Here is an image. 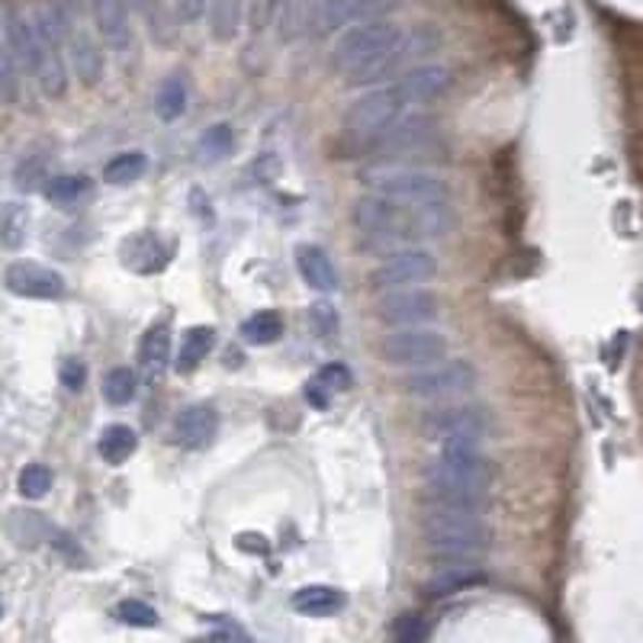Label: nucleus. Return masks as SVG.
<instances>
[{"label": "nucleus", "mask_w": 643, "mask_h": 643, "mask_svg": "<svg viewBox=\"0 0 643 643\" xmlns=\"http://www.w3.org/2000/svg\"><path fill=\"white\" fill-rule=\"evenodd\" d=\"M239 335H242L245 345L268 348V345L280 342V335H283V316L277 309H261V312H255L242 322Z\"/></svg>", "instance_id": "24"}, {"label": "nucleus", "mask_w": 643, "mask_h": 643, "mask_svg": "<svg viewBox=\"0 0 643 643\" xmlns=\"http://www.w3.org/2000/svg\"><path fill=\"white\" fill-rule=\"evenodd\" d=\"M235 548L245 553H258V556H265L268 548H271V541H268L265 535H255V531H252V535H239V538H235Z\"/></svg>", "instance_id": "43"}, {"label": "nucleus", "mask_w": 643, "mask_h": 643, "mask_svg": "<svg viewBox=\"0 0 643 643\" xmlns=\"http://www.w3.org/2000/svg\"><path fill=\"white\" fill-rule=\"evenodd\" d=\"M209 643H252L248 634H242L239 628H232V625H226L222 631H216V634H209Z\"/></svg>", "instance_id": "45"}, {"label": "nucleus", "mask_w": 643, "mask_h": 643, "mask_svg": "<svg viewBox=\"0 0 643 643\" xmlns=\"http://www.w3.org/2000/svg\"><path fill=\"white\" fill-rule=\"evenodd\" d=\"M0 615H3V605H0Z\"/></svg>", "instance_id": "47"}, {"label": "nucleus", "mask_w": 643, "mask_h": 643, "mask_svg": "<svg viewBox=\"0 0 643 643\" xmlns=\"http://www.w3.org/2000/svg\"><path fill=\"white\" fill-rule=\"evenodd\" d=\"M139 370L149 383L162 380L165 370L171 364V322L158 319L145 329V335L139 338Z\"/></svg>", "instance_id": "17"}, {"label": "nucleus", "mask_w": 643, "mask_h": 643, "mask_svg": "<svg viewBox=\"0 0 643 643\" xmlns=\"http://www.w3.org/2000/svg\"><path fill=\"white\" fill-rule=\"evenodd\" d=\"M399 7V0H355L351 7V23H376L389 20V13Z\"/></svg>", "instance_id": "37"}, {"label": "nucleus", "mask_w": 643, "mask_h": 643, "mask_svg": "<svg viewBox=\"0 0 643 643\" xmlns=\"http://www.w3.org/2000/svg\"><path fill=\"white\" fill-rule=\"evenodd\" d=\"M303 396H306V402H309L312 409H319V412L332 406V393H329V389H325V386H322V383H319L316 376H312V380L306 383Z\"/></svg>", "instance_id": "42"}, {"label": "nucleus", "mask_w": 643, "mask_h": 643, "mask_svg": "<svg viewBox=\"0 0 643 643\" xmlns=\"http://www.w3.org/2000/svg\"><path fill=\"white\" fill-rule=\"evenodd\" d=\"M52 483H55V476H52V470H49L46 463H26V466L20 470V476H16V489H20V496L29 499V502L46 499V496L52 492Z\"/></svg>", "instance_id": "32"}, {"label": "nucleus", "mask_w": 643, "mask_h": 643, "mask_svg": "<svg viewBox=\"0 0 643 643\" xmlns=\"http://www.w3.org/2000/svg\"><path fill=\"white\" fill-rule=\"evenodd\" d=\"M476 380L470 361H441L402 376V393L415 399H458L476 386Z\"/></svg>", "instance_id": "8"}, {"label": "nucleus", "mask_w": 643, "mask_h": 643, "mask_svg": "<svg viewBox=\"0 0 643 643\" xmlns=\"http://www.w3.org/2000/svg\"><path fill=\"white\" fill-rule=\"evenodd\" d=\"M293 258H296V271L306 280L309 290H316L319 296H329L338 290V271H335L332 258L325 255V248L303 242V245H296Z\"/></svg>", "instance_id": "18"}, {"label": "nucleus", "mask_w": 643, "mask_h": 643, "mask_svg": "<svg viewBox=\"0 0 643 643\" xmlns=\"http://www.w3.org/2000/svg\"><path fill=\"white\" fill-rule=\"evenodd\" d=\"M216 432H219V412L206 402L184 406L175 415V428H171L175 445L184 451H206L216 441Z\"/></svg>", "instance_id": "13"}, {"label": "nucleus", "mask_w": 643, "mask_h": 643, "mask_svg": "<svg viewBox=\"0 0 643 643\" xmlns=\"http://www.w3.org/2000/svg\"><path fill=\"white\" fill-rule=\"evenodd\" d=\"M316 380H319L329 393H345V389H351V383H355L351 370H348V364H342V361L325 364V368L316 373Z\"/></svg>", "instance_id": "38"}, {"label": "nucleus", "mask_w": 643, "mask_h": 643, "mask_svg": "<svg viewBox=\"0 0 643 643\" xmlns=\"http://www.w3.org/2000/svg\"><path fill=\"white\" fill-rule=\"evenodd\" d=\"M409 110L406 97L399 93L396 85H383V88H370L361 100L351 103V110L345 113V132L351 139L361 142H376L402 113Z\"/></svg>", "instance_id": "5"}, {"label": "nucleus", "mask_w": 643, "mask_h": 643, "mask_svg": "<svg viewBox=\"0 0 643 643\" xmlns=\"http://www.w3.org/2000/svg\"><path fill=\"white\" fill-rule=\"evenodd\" d=\"M351 7H355V0H316V36L348 29Z\"/></svg>", "instance_id": "30"}, {"label": "nucleus", "mask_w": 643, "mask_h": 643, "mask_svg": "<svg viewBox=\"0 0 643 643\" xmlns=\"http://www.w3.org/2000/svg\"><path fill=\"white\" fill-rule=\"evenodd\" d=\"M175 10H178V16H181V20L193 23V20L206 16V10H209V0H178V3H175Z\"/></svg>", "instance_id": "44"}, {"label": "nucleus", "mask_w": 643, "mask_h": 643, "mask_svg": "<svg viewBox=\"0 0 643 643\" xmlns=\"http://www.w3.org/2000/svg\"><path fill=\"white\" fill-rule=\"evenodd\" d=\"M97 39L110 52H126L132 46V10L126 0H91Z\"/></svg>", "instance_id": "14"}, {"label": "nucleus", "mask_w": 643, "mask_h": 643, "mask_svg": "<svg viewBox=\"0 0 643 643\" xmlns=\"http://www.w3.org/2000/svg\"><path fill=\"white\" fill-rule=\"evenodd\" d=\"M213 345H216V332L209 325H190L178 348V373H193L206 361Z\"/></svg>", "instance_id": "23"}, {"label": "nucleus", "mask_w": 643, "mask_h": 643, "mask_svg": "<svg viewBox=\"0 0 643 643\" xmlns=\"http://www.w3.org/2000/svg\"><path fill=\"white\" fill-rule=\"evenodd\" d=\"M402 26L393 20H376V23H351L348 29H342V36L332 46V68L348 78L361 68H368L370 62L383 59L386 52L396 49V42L402 39Z\"/></svg>", "instance_id": "3"}, {"label": "nucleus", "mask_w": 643, "mask_h": 643, "mask_svg": "<svg viewBox=\"0 0 643 643\" xmlns=\"http://www.w3.org/2000/svg\"><path fill=\"white\" fill-rule=\"evenodd\" d=\"M425 641V625L415 615H402L396 621V643H422Z\"/></svg>", "instance_id": "40"}, {"label": "nucleus", "mask_w": 643, "mask_h": 643, "mask_svg": "<svg viewBox=\"0 0 643 643\" xmlns=\"http://www.w3.org/2000/svg\"><path fill=\"white\" fill-rule=\"evenodd\" d=\"M145 171H149V158L142 152H123L103 165V181L110 187L136 184Z\"/></svg>", "instance_id": "26"}, {"label": "nucleus", "mask_w": 643, "mask_h": 643, "mask_svg": "<svg viewBox=\"0 0 643 643\" xmlns=\"http://www.w3.org/2000/svg\"><path fill=\"white\" fill-rule=\"evenodd\" d=\"M380 358L389 368H432L448 358V338L432 329H399L380 338Z\"/></svg>", "instance_id": "6"}, {"label": "nucleus", "mask_w": 643, "mask_h": 643, "mask_svg": "<svg viewBox=\"0 0 643 643\" xmlns=\"http://www.w3.org/2000/svg\"><path fill=\"white\" fill-rule=\"evenodd\" d=\"M376 322L389 325L393 332L399 329H422L428 322L441 319V299L435 290H386L376 299Z\"/></svg>", "instance_id": "7"}, {"label": "nucleus", "mask_w": 643, "mask_h": 643, "mask_svg": "<svg viewBox=\"0 0 643 643\" xmlns=\"http://www.w3.org/2000/svg\"><path fill=\"white\" fill-rule=\"evenodd\" d=\"M432 132H435V119L432 116H425V113H402L370 149L376 152V155H409V152H415V149H422L428 139H432Z\"/></svg>", "instance_id": "12"}, {"label": "nucleus", "mask_w": 643, "mask_h": 643, "mask_svg": "<svg viewBox=\"0 0 643 643\" xmlns=\"http://www.w3.org/2000/svg\"><path fill=\"white\" fill-rule=\"evenodd\" d=\"M129 3V10H136V13H142V16H149L162 0H126Z\"/></svg>", "instance_id": "46"}, {"label": "nucleus", "mask_w": 643, "mask_h": 643, "mask_svg": "<svg viewBox=\"0 0 643 643\" xmlns=\"http://www.w3.org/2000/svg\"><path fill=\"white\" fill-rule=\"evenodd\" d=\"M438 277V261L432 252L422 248H402L386 255L373 271H370V283L376 290H409V286H422L428 280Z\"/></svg>", "instance_id": "9"}, {"label": "nucleus", "mask_w": 643, "mask_h": 643, "mask_svg": "<svg viewBox=\"0 0 643 643\" xmlns=\"http://www.w3.org/2000/svg\"><path fill=\"white\" fill-rule=\"evenodd\" d=\"M187 110V85L181 78H168L155 93V116L162 123H178Z\"/></svg>", "instance_id": "28"}, {"label": "nucleus", "mask_w": 643, "mask_h": 643, "mask_svg": "<svg viewBox=\"0 0 643 643\" xmlns=\"http://www.w3.org/2000/svg\"><path fill=\"white\" fill-rule=\"evenodd\" d=\"M368 184L376 196L402 206H441L451 200V184L428 171H406V168L373 171L368 175Z\"/></svg>", "instance_id": "4"}, {"label": "nucleus", "mask_w": 643, "mask_h": 643, "mask_svg": "<svg viewBox=\"0 0 643 643\" xmlns=\"http://www.w3.org/2000/svg\"><path fill=\"white\" fill-rule=\"evenodd\" d=\"M126 245L139 248V255H123L126 268H132V271H139V274H145V271H162V268H165V261H168V252L158 245V239H155L152 232L129 235V239H126Z\"/></svg>", "instance_id": "25"}, {"label": "nucleus", "mask_w": 643, "mask_h": 643, "mask_svg": "<svg viewBox=\"0 0 643 643\" xmlns=\"http://www.w3.org/2000/svg\"><path fill=\"white\" fill-rule=\"evenodd\" d=\"M59 380H62V386H68V389H81L85 386V380H88V368H85V361H78V358H68L62 370H59Z\"/></svg>", "instance_id": "41"}, {"label": "nucleus", "mask_w": 643, "mask_h": 643, "mask_svg": "<svg viewBox=\"0 0 643 643\" xmlns=\"http://www.w3.org/2000/svg\"><path fill=\"white\" fill-rule=\"evenodd\" d=\"M345 592L342 589H332V586H306V589H296L290 605L296 615H306V618H332L345 608Z\"/></svg>", "instance_id": "19"}, {"label": "nucleus", "mask_w": 643, "mask_h": 643, "mask_svg": "<svg viewBox=\"0 0 643 643\" xmlns=\"http://www.w3.org/2000/svg\"><path fill=\"white\" fill-rule=\"evenodd\" d=\"M486 582V573L476 569V566H463V563H454L441 573H435L428 582H425V595L432 599H448L454 592H463V589H473V586H483Z\"/></svg>", "instance_id": "20"}, {"label": "nucleus", "mask_w": 643, "mask_h": 643, "mask_svg": "<svg viewBox=\"0 0 643 643\" xmlns=\"http://www.w3.org/2000/svg\"><path fill=\"white\" fill-rule=\"evenodd\" d=\"M116 618H119L123 625H129V628H155V625H158V612H155L149 602H142V599H126V602H119V605H116Z\"/></svg>", "instance_id": "34"}, {"label": "nucleus", "mask_w": 643, "mask_h": 643, "mask_svg": "<svg viewBox=\"0 0 643 643\" xmlns=\"http://www.w3.org/2000/svg\"><path fill=\"white\" fill-rule=\"evenodd\" d=\"M309 325H312V335H316V338H332V335H338V309H335L325 296L316 299L312 309H309Z\"/></svg>", "instance_id": "35"}, {"label": "nucleus", "mask_w": 643, "mask_h": 643, "mask_svg": "<svg viewBox=\"0 0 643 643\" xmlns=\"http://www.w3.org/2000/svg\"><path fill=\"white\" fill-rule=\"evenodd\" d=\"M65 49H68V65H72V72H75V78H78L85 88H97V85L103 81V72H106L103 42L93 39V33L78 26V29L65 39Z\"/></svg>", "instance_id": "15"}, {"label": "nucleus", "mask_w": 643, "mask_h": 643, "mask_svg": "<svg viewBox=\"0 0 643 643\" xmlns=\"http://www.w3.org/2000/svg\"><path fill=\"white\" fill-rule=\"evenodd\" d=\"M242 20H245L242 0H209L206 23H209V36L216 42H232L242 33Z\"/></svg>", "instance_id": "21"}, {"label": "nucleus", "mask_w": 643, "mask_h": 643, "mask_svg": "<svg viewBox=\"0 0 643 643\" xmlns=\"http://www.w3.org/2000/svg\"><path fill=\"white\" fill-rule=\"evenodd\" d=\"M422 538L425 548L438 560H454V563H466L492 548L489 525L479 515H466V512L435 509L422 525Z\"/></svg>", "instance_id": "2"}, {"label": "nucleus", "mask_w": 643, "mask_h": 643, "mask_svg": "<svg viewBox=\"0 0 643 643\" xmlns=\"http://www.w3.org/2000/svg\"><path fill=\"white\" fill-rule=\"evenodd\" d=\"M3 286L20 299H62L68 293L65 277L39 261H13L3 271Z\"/></svg>", "instance_id": "11"}, {"label": "nucleus", "mask_w": 643, "mask_h": 643, "mask_svg": "<svg viewBox=\"0 0 643 643\" xmlns=\"http://www.w3.org/2000/svg\"><path fill=\"white\" fill-rule=\"evenodd\" d=\"M139 393V373L132 368H113L103 376V399L110 406H129Z\"/></svg>", "instance_id": "27"}, {"label": "nucleus", "mask_w": 643, "mask_h": 643, "mask_svg": "<svg viewBox=\"0 0 643 643\" xmlns=\"http://www.w3.org/2000/svg\"><path fill=\"white\" fill-rule=\"evenodd\" d=\"M136 448H139V435L129 425H119V422L106 425L100 432V438H97V451L110 466H123L126 460L136 454Z\"/></svg>", "instance_id": "22"}, {"label": "nucleus", "mask_w": 643, "mask_h": 643, "mask_svg": "<svg viewBox=\"0 0 643 643\" xmlns=\"http://www.w3.org/2000/svg\"><path fill=\"white\" fill-rule=\"evenodd\" d=\"M451 72L438 62H425V65H415L409 68L399 81H393L399 93L406 97L409 106H419V103H435L441 93H448L451 88Z\"/></svg>", "instance_id": "16"}, {"label": "nucleus", "mask_w": 643, "mask_h": 643, "mask_svg": "<svg viewBox=\"0 0 643 643\" xmlns=\"http://www.w3.org/2000/svg\"><path fill=\"white\" fill-rule=\"evenodd\" d=\"M29 229V209L23 203H10L0 213V242L3 248H20Z\"/></svg>", "instance_id": "33"}, {"label": "nucleus", "mask_w": 643, "mask_h": 643, "mask_svg": "<svg viewBox=\"0 0 643 643\" xmlns=\"http://www.w3.org/2000/svg\"><path fill=\"white\" fill-rule=\"evenodd\" d=\"M425 483L435 509L476 515L489 505L492 463L479 451V441L451 438L441 441V454L425 466Z\"/></svg>", "instance_id": "1"}, {"label": "nucleus", "mask_w": 643, "mask_h": 643, "mask_svg": "<svg viewBox=\"0 0 643 643\" xmlns=\"http://www.w3.org/2000/svg\"><path fill=\"white\" fill-rule=\"evenodd\" d=\"M232 149H235V132L229 123H216L196 139V155L206 162H219V158L232 155Z\"/></svg>", "instance_id": "29"}, {"label": "nucleus", "mask_w": 643, "mask_h": 643, "mask_svg": "<svg viewBox=\"0 0 643 643\" xmlns=\"http://www.w3.org/2000/svg\"><path fill=\"white\" fill-rule=\"evenodd\" d=\"M422 432L438 441H451V438L479 441L489 435V415L479 406H438L422 415Z\"/></svg>", "instance_id": "10"}, {"label": "nucleus", "mask_w": 643, "mask_h": 643, "mask_svg": "<svg viewBox=\"0 0 643 643\" xmlns=\"http://www.w3.org/2000/svg\"><path fill=\"white\" fill-rule=\"evenodd\" d=\"M20 65L0 42V103H16L20 100Z\"/></svg>", "instance_id": "36"}, {"label": "nucleus", "mask_w": 643, "mask_h": 643, "mask_svg": "<svg viewBox=\"0 0 643 643\" xmlns=\"http://www.w3.org/2000/svg\"><path fill=\"white\" fill-rule=\"evenodd\" d=\"M42 171H46V162L29 158V162H23V165H20V171H16V184L23 187V190L46 187V181H42Z\"/></svg>", "instance_id": "39"}, {"label": "nucleus", "mask_w": 643, "mask_h": 643, "mask_svg": "<svg viewBox=\"0 0 643 643\" xmlns=\"http://www.w3.org/2000/svg\"><path fill=\"white\" fill-rule=\"evenodd\" d=\"M46 200L49 203H55V206H72V203H78L88 190H91V178H85V175H59V178H52V181H46Z\"/></svg>", "instance_id": "31"}]
</instances>
